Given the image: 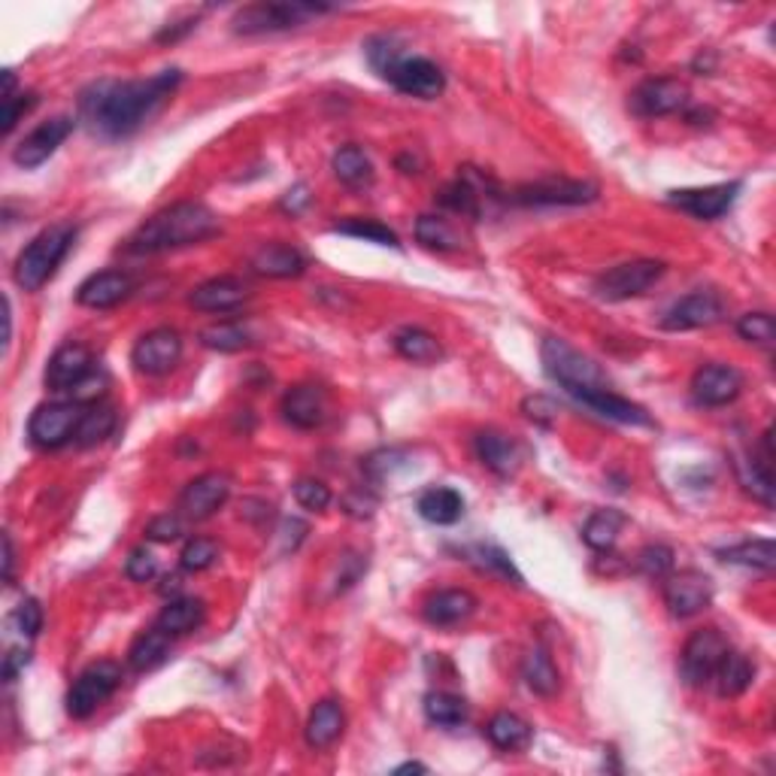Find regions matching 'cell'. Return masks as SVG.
<instances>
[{
	"label": "cell",
	"mask_w": 776,
	"mask_h": 776,
	"mask_svg": "<svg viewBox=\"0 0 776 776\" xmlns=\"http://www.w3.org/2000/svg\"><path fill=\"white\" fill-rule=\"evenodd\" d=\"M219 561V543L210 537H192L185 540L183 553H179V565L188 574H200V570H210Z\"/></svg>",
	"instance_id": "f6af8a7d"
},
{
	"label": "cell",
	"mask_w": 776,
	"mask_h": 776,
	"mask_svg": "<svg viewBox=\"0 0 776 776\" xmlns=\"http://www.w3.org/2000/svg\"><path fill=\"white\" fill-rule=\"evenodd\" d=\"M125 574H128L134 582H152V579L159 577V558L149 553L146 546H137V549L128 555Z\"/></svg>",
	"instance_id": "f5cc1de1"
},
{
	"label": "cell",
	"mask_w": 776,
	"mask_h": 776,
	"mask_svg": "<svg viewBox=\"0 0 776 776\" xmlns=\"http://www.w3.org/2000/svg\"><path fill=\"white\" fill-rule=\"evenodd\" d=\"M722 561L740 567H755V570H774L776 565V549L774 540H746V543H737L719 553Z\"/></svg>",
	"instance_id": "b9f144b4"
},
{
	"label": "cell",
	"mask_w": 776,
	"mask_h": 776,
	"mask_svg": "<svg viewBox=\"0 0 776 776\" xmlns=\"http://www.w3.org/2000/svg\"><path fill=\"white\" fill-rule=\"evenodd\" d=\"M334 231H337V234H346V238L368 240V243H377V246H401L395 231L385 228V224L373 222V219H349V222L337 224Z\"/></svg>",
	"instance_id": "bcb514c9"
},
{
	"label": "cell",
	"mask_w": 776,
	"mask_h": 776,
	"mask_svg": "<svg viewBox=\"0 0 776 776\" xmlns=\"http://www.w3.org/2000/svg\"><path fill=\"white\" fill-rule=\"evenodd\" d=\"M216 231H219V219L210 207H204L198 200H179L140 224L137 234L128 240V250L140 255L183 250V246H195L200 240L212 238Z\"/></svg>",
	"instance_id": "7a4b0ae2"
},
{
	"label": "cell",
	"mask_w": 776,
	"mask_h": 776,
	"mask_svg": "<svg viewBox=\"0 0 776 776\" xmlns=\"http://www.w3.org/2000/svg\"><path fill=\"white\" fill-rule=\"evenodd\" d=\"M250 298V286L238 277H212L188 294V303L200 313H231Z\"/></svg>",
	"instance_id": "603a6c76"
},
{
	"label": "cell",
	"mask_w": 776,
	"mask_h": 776,
	"mask_svg": "<svg viewBox=\"0 0 776 776\" xmlns=\"http://www.w3.org/2000/svg\"><path fill=\"white\" fill-rule=\"evenodd\" d=\"M303 534H306V525H303L301 519H286V522H282V540H286L282 549H286V553H289V549L294 553L298 543L303 540Z\"/></svg>",
	"instance_id": "91938a15"
},
{
	"label": "cell",
	"mask_w": 776,
	"mask_h": 776,
	"mask_svg": "<svg viewBox=\"0 0 776 776\" xmlns=\"http://www.w3.org/2000/svg\"><path fill=\"white\" fill-rule=\"evenodd\" d=\"M476 459L483 461V467H488L495 476H513L522 467V447L516 443L513 437L500 435V431H479L474 440Z\"/></svg>",
	"instance_id": "cb8c5ba5"
},
{
	"label": "cell",
	"mask_w": 776,
	"mask_h": 776,
	"mask_svg": "<svg viewBox=\"0 0 776 776\" xmlns=\"http://www.w3.org/2000/svg\"><path fill=\"white\" fill-rule=\"evenodd\" d=\"M637 570L649 579H664L673 570V549L664 543H652L637 555Z\"/></svg>",
	"instance_id": "c3c4849f"
},
{
	"label": "cell",
	"mask_w": 776,
	"mask_h": 776,
	"mask_svg": "<svg viewBox=\"0 0 776 776\" xmlns=\"http://www.w3.org/2000/svg\"><path fill=\"white\" fill-rule=\"evenodd\" d=\"M416 510H419L421 519L431 522V525H455L461 516H464V498H461V491H455V488L435 486L428 488V491H421Z\"/></svg>",
	"instance_id": "f546056e"
},
{
	"label": "cell",
	"mask_w": 776,
	"mask_h": 776,
	"mask_svg": "<svg viewBox=\"0 0 776 776\" xmlns=\"http://www.w3.org/2000/svg\"><path fill=\"white\" fill-rule=\"evenodd\" d=\"M343 507H346V513L356 516V519H370L373 510H377V498L370 491H364V488H358V491H349L343 498Z\"/></svg>",
	"instance_id": "9f6ffc18"
},
{
	"label": "cell",
	"mask_w": 776,
	"mask_h": 776,
	"mask_svg": "<svg viewBox=\"0 0 776 776\" xmlns=\"http://www.w3.org/2000/svg\"><path fill=\"white\" fill-rule=\"evenodd\" d=\"M106 385H109V380H106L104 370L94 368L92 373H89V377H85V380H82L80 385L73 389V392H70V395H73V401H77V404H97V401L104 397Z\"/></svg>",
	"instance_id": "db71d44e"
},
{
	"label": "cell",
	"mask_w": 776,
	"mask_h": 776,
	"mask_svg": "<svg viewBox=\"0 0 776 776\" xmlns=\"http://www.w3.org/2000/svg\"><path fill=\"white\" fill-rule=\"evenodd\" d=\"M146 537L152 540V543H173V540H183L185 537L183 516L176 513L155 516V519L146 525Z\"/></svg>",
	"instance_id": "f907efd6"
},
{
	"label": "cell",
	"mask_w": 776,
	"mask_h": 776,
	"mask_svg": "<svg viewBox=\"0 0 776 776\" xmlns=\"http://www.w3.org/2000/svg\"><path fill=\"white\" fill-rule=\"evenodd\" d=\"M116 421H119V416H116V409L109 407V404H89V409L82 413L77 437H73L77 447L89 449L104 443L106 437L116 431Z\"/></svg>",
	"instance_id": "8d00e7d4"
},
{
	"label": "cell",
	"mask_w": 776,
	"mask_h": 776,
	"mask_svg": "<svg viewBox=\"0 0 776 776\" xmlns=\"http://www.w3.org/2000/svg\"><path fill=\"white\" fill-rule=\"evenodd\" d=\"M725 318V301L716 291H692L673 303L661 318L664 331H697L719 325Z\"/></svg>",
	"instance_id": "ac0fdd59"
},
{
	"label": "cell",
	"mask_w": 776,
	"mask_h": 776,
	"mask_svg": "<svg viewBox=\"0 0 776 776\" xmlns=\"http://www.w3.org/2000/svg\"><path fill=\"white\" fill-rule=\"evenodd\" d=\"M282 419L289 421L291 428H301V431H313L318 425H325V419H328L325 389H318L313 382H301V385L289 389L282 397Z\"/></svg>",
	"instance_id": "44dd1931"
},
{
	"label": "cell",
	"mask_w": 776,
	"mask_h": 776,
	"mask_svg": "<svg viewBox=\"0 0 776 776\" xmlns=\"http://www.w3.org/2000/svg\"><path fill=\"white\" fill-rule=\"evenodd\" d=\"M73 243H77L73 224H53V228L40 231L15 258L13 277L19 289L40 291L55 277V270L61 267L67 252L73 250Z\"/></svg>",
	"instance_id": "3957f363"
},
{
	"label": "cell",
	"mask_w": 776,
	"mask_h": 776,
	"mask_svg": "<svg viewBox=\"0 0 776 776\" xmlns=\"http://www.w3.org/2000/svg\"><path fill=\"white\" fill-rule=\"evenodd\" d=\"M204 618H207V606H204L200 598H176V601H171L161 610L155 625L164 628L171 637H183V634L198 632L200 625H204Z\"/></svg>",
	"instance_id": "836d02e7"
},
{
	"label": "cell",
	"mask_w": 776,
	"mask_h": 776,
	"mask_svg": "<svg viewBox=\"0 0 776 776\" xmlns=\"http://www.w3.org/2000/svg\"><path fill=\"white\" fill-rule=\"evenodd\" d=\"M395 774L401 776V774H428V767L421 762H407V764H401V767H395Z\"/></svg>",
	"instance_id": "be15d7a7"
},
{
	"label": "cell",
	"mask_w": 776,
	"mask_h": 776,
	"mask_svg": "<svg viewBox=\"0 0 776 776\" xmlns=\"http://www.w3.org/2000/svg\"><path fill=\"white\" fill-rule=\"evenodd\" d=\"M198 25V19H188V22H183V25H167L164 31L159 34V43H176L183 34H188L192 27Z\"/></svg>",
	"instance_id": "94428289"
},
{
	"label": "cell",
	"mask_w": 776,
	"mask_h": 776,
	"mask_svg": "<svg viewBox=\"0 0 776 776\" xmlns=\"http://www.w3.org/2000/svg\"><path fill=\"white\" fill-rule=\"evenodd\" d=\"M380 77L392 82L401 94L419 97V101H435L447 92V73L431 58H421V55H401Z\"/></svg>",
	"instance_id": "ba28073f"
},
{
	"label": "cell",
	"mask_w": 776,
	"mask_h": 776,
	"mask_svg": "<svg viewBox=\"0 0 776 776\" xmlns=\"http://www.w3.org/2000/svg\"><path fill=\"white\" fill-rule=\"evenodd\" d=\"M27 661H31V652H27V649H10L7 658H3V680L13 683L15 676L25 671Z\"/></svg>",
	"instance_id": "680465c9"
},
{
	"label": "cell",
	"mask_w": 776,
	"mask_h": 776,
	"mask_svg": "<svg viewBox=\"0 0 776 776\" xmlns=\"http://www.w3.org/2000/svg\"><path fill=\"white\" fill-rule=\"evenodd\" d=\"M476 610V598L467 589H440L435 592L425 606H421V616L428 625H437V628H452V625H461L464 618L474 616Z\"/></svg>",
	"instance_id": "d4e9b609"
},
{
	"label": "cell",
	"mask_w": 776,
	"mask_h": 776,
	"mask_svg": "<svg viewBox=\"0 0 776 776\" xmlns=\"http://www.w3.org/2000/svg\"><path fill=\"white\" fill-rule=\"evenodd\" d=\"M664 270H668V264L656 262V258L625 262L613 267V270L601 274L598 282H594V291H598V298H604V301H632V298H640V294L652 289L658 279L664 277Z\"/></svg>",
	"instance_id": "52a82bcc"
},
{
	"label": "cell",
	"mask_w": 776,
	"mask_h": 776,
	"mask_svg": "<svg viewBox=\"0 0 776 776\" xmlns=\"http://www.w3.org/2000/svg\"><path fill=\"white\" fill-rule=\"evenodd\" d=\"M737 334L755 346H771L776 340V322L771 313H746L737 322Z\"/></svg>",
	"instance_id": "7dc6e473"
},
{
	"label": "cell",
	"mask_w": 776,
	"mask_h": 776,
	"mask_svg": "<svg viewBox=\"0 0 776 776\" xmlns=\"http://www.w3.org/2000/svg\"><path fill=\"white\" fill-rule=\"evenodd\" d=\"M664 604L671 616L692 618L713 604V579L700 570H680L664 577Z\"/></svg>",
	"instance_id": "5bb4252c"
},
{
	"label": "cell",
	"mask_w": 776,
	"mask_h": 776,
	"mask_svg": "<svg viewBox=\"0 0 776 776\" xmlns=\"http://www.w3.org/2000/svg\"><path fill=\"white\" fill-rule=\"evenodd\" d=\"M343 728H346V713H343L340 700L334 697H325L318 700L316 707L310 710V719H306V728H303V737L313 750H328L340 740Z\"/></svg>",
	"instance_id": "83f0119b"
},
{
	"label": "cell",
	"mask_w": 776,
	"mask_h": 776,
	"mask_svg": "<svg viewBox=\"0 0 776 776\" xmlns=\"http://www.w3.org/2000/svg\"><path fill=\"white\" fill-rule=\"evenodd\" d=\"M743 392V373L731 364H704L692 377V397L700 407H728Z\"/></svg>",
	"instance_id": "d6986e66"
},
{
	"label": "cell",
	"mask_w": 776,
	"mask_h": 776,
	"mask_svg": "<svg viewBox=\"0 0 776 776\" xmlns=\"http://www.w3.org/2000/svg\"><path fill=\"white\" fill-rule=\"evenodd\" d=\"M467 555H471V561H474L479 570H486V574H491V577L503 579V582H513V586H522V582H525V579H522V574L516 570L513 561H510V555L503 553L500 546L479 543V546H471V549H467Z\"/></svg>",
	"instance_id": "7bdbcfd3"
},
{
	"label": "cell",
	"mask_w": 776,
	"mask_h": 776,
	"mask_svg": "<svg viewBox=\"0 0 776 776\" xmlns=\"http://www.w3.org/2000/svg\"><path fill=\"white\" fill-rule=\"evenodd\" d=\"M171 649L173 637L155 625V628H149V632H143L134 640L131 649H128V664H131V671L137 673L155 671V668H161V664L171 658Z\"/></svg>",
	"instance_id": "4dcf8cb0"
},
{
	"label": "cell",
	"mask_w": 776,
	"mask_h": 776,
	"mask_svg": "<svg viewBox=\"0 0 776 776\" xmlns=\"http://www.w3.org/2000/svg\"><path fill=\"white\" fill-rule=\"evenodd\" d=\"M582 407H589L592 413H598L601 419L618 421V425H652V416L646 413L640 404H634L628 397L616 395L610 389H594V392H586V395L577 397Z\"/></svg>",
	"instance_id": "484cf974"
},
{
	"label": "cell",
	"mask_w": 776,
	"mask_h": 776,
	"mask_svg": "<svg viewBox=\"0 0 776 776\" xmlns=\"http://www.w3.org/2000/svg\"><path fill=\"white\" fill-rule=\"evenodd\" d=\"M740 188H743L740 183L704 185V188H676V192L668 195V204H673L676 210L688 212L692 219L716 222V219H722L725 212L734 207Z\"/></svg>",
	"instance_id": "9a60e30c"
},
{
	"label": "cell",
	"mask_w": 776,
	"mask_h": 776,
	"mask_svg": "<svg viewBox=\"0 0 776 776\" xmlns=\"http://www.w3.org/2000/svg\"><path fill=\"white\" fill-rule=\"evenodd\" d=\"M397 356L407 358L413 364H437L443 358V346L431 331L425 328H401L395 334Z\"/></svg>",
	"instance_id": "e575fe53"
},
{
	"label": "cell",
	"mask_w": 776,
	"mask_h": 776,
	"mask_svg": "<svg viewBox=\"0 0 776 776\" xmlns=\"http://www.w3.org/2000/svg\"><path fill=\"white\" fill-rule=\"evenodd\" d=\"M755 680V664L750 661V656L728 649V656L722 658V664L716 668L710 683H716V692L722 697H740Z\"/></svg>",
	"instance_id": "1f68e13d"
},
{
	"label": "cell",
	"mask_w": 776,
	"mask_h": 776,
	"mask_svg": "<svg viewBox=\"0 0 776 776\" xmlns=\"http://www.w3.org/2000/svg\"><path fill=\"white\" fill-rule=\"evenodd\" d=\"M200 343L216 352H240L252 343V334L238 322H219V325L200 331Z\"/></svg>",
	"instance_id": "ee69618b"
},
{
	"label": "cell",
	"mask_w": 776,
	"mask_h": 776,
	"mask_svg": "<svg viewBox=\"0 0 776 776\" xmlns=\"http://www.w3.org/2000/svg\"><path fill=\"white\" fill-rule=\"evenodd\" d=\"M82 404L77 401H53L34 409V416L27 421V437L31 443L40 449H61L77 437L82 419Z\"/></svg>",
	"instance_id": "9c48e42d"
},
{
	"label": "cell",
	"mask_w": 776,
	"mask_h": 776,
	"mask_svg": "<svg viewBox=\"0 0 776 776\" xmlns=\"http://www.w3.org/2000/svg\"><path fill=\"white\" fill-rule=\"evenodd\" d=\"M131 291V274H125V270H101V274H92L77 289V301L82 306H89V310H113L121 301H128Z\"/></svg>",
	"instance_id": "7402d4cb"
},
{
	"label": "cell",
	"mask_w": 776,
	"mask_h": 776,
	"mask_svg": "<svg viewBox=\"0 0 776 776\" xmlns=\"http://www.w3.org/2000/svg\"><path fill=\"white\" fill-rule=\"evenodd\" d=\"M486 737L491 740V746H498L500 752H522L531 746L534 728H531L522 716H516V713L510 710H500L486 722Z\"/></svg>",
	"instance_id": "f1b7e54d"
},
{
	"label": "cell",
	"mask_w": 776,
	"mask_h": 776,
	"mask_svg": "<svg viewBox=\"0 0 776 776\" xmlns=\"http://www.w3.org/2000/svg\"><path fill=\"white\" fill-rule=\"evenodd\" d=\"M294 500L301 503L303 510H310V513H322V510H328V503L334 500V495H331V488L325 486L322 479H310V476H303V479L294 483Z\"/></svg>",
	"instance_id": "681fc988"
},
{
	"label": "cell",
	"mask_w": 776,
	"mask_h": 776,
	"mask_svg": "<svg viewBox=\"0 0 776 776\" xmlns=\"http://www.w3.org/2000/svg\"><path fill=\"white\" fill-rule=\"evenodd\" d=\"M121 685V668L116 661H94L73 680L67 692V713L73 719H89Z\"/></svg>",
	"instance_id": "8992f818"
},
{
	"label": "cell",
	"mask_w": 776,
	"mask_h": 776,
	"mask_svg": "<svg viewBox=\"0 0 776 776\" xmlns=\"http://www.w3.org/2000/svg\"><path fill=\"white\" fill-rule=\"evenodd\" d=\"M252 270L258 277L294 279L306 270V258L301 250H294L289 243H264L262 250L252 255Z\"/></svg>",
	"instance_id": "4316f807"
},
{
	"label": "cell",
	"mask_w": 776,
	"mask_h": 776,
	"mask_svg": "<svg viewBox=\"0 0 776 776\" xmlns=\"http://www.w3.org/2000/svg\"><path fill=\"white\" fill-rule=\"evenodd\" d=\"M522 680H525L528 688L540 697H553L558 695V688H561L558 668H555L553 656H549L543 646H534L525 656V661H522Z\"/></svg>",
	"instance_id": "d6a6232c"
},
{
	"label": "cell",
	"mask_w": 776,
	"mask_h": 776,
	"mask_svg": "<svg viewBox=\"0 0 776 776\" xmlns=\"http://www.w3.org/2000/svg\"><path fill=\"white\" fill-rule=\"evenodd\" d=\"M183 358V337L173 328L146 331L140 340L134 343L131 364L143 377H164L171 373Z\"/></svg>",
	"instance_id": "7c38bea8"
},
{
	"label": "cell",
	"mask_w": 776,
	"mask_h": 776,
	"mask_svg": "<svg viewBox=\"0 0 776 776\" xmlns=\"http://www.w3.org/2000/svg\"><path fill=\"white\" fill-rule=\"evenodd\" d=\"M228 495H231V476L222 471L195 476L179 495V516L188 522H204L222 510Z\"/></svg>",
	"instance_id": "2e32d148"
},
{
	"label": "cell",
	"mask_w": 776,
	"mask_h": 776,
	"mask_svg": "<svg viewBox=\"0 0 776 776\" xmlns=\"http://www.w3.org/2000/svg\"><path fill=\"white\" fill-rule=\"evenodd\" d=\"M425 719L437 728H459L467 722V700L455 692L425 695Z\"/></svg>",
	"instance_id": "ab89813d"
},
{
	"label": "cell",
	"mask_w": 776,
	"mask_h": 776,
	"mask_svg": "<svg viewBox=\"0 0 776 776\" xmlns=\"http://www.w3.org/2000/svg\"><path fill=\"white\" fill-rule=\"evenodd\" d=\"M183 82V70H161L149 80H104L94 82L89 92H82L80 113L94 134L106 140L131 137Z\"/></svg>",
	"instance_id": "6da1fadb"
},
{
	"label": "cell",
	"mask_w": 776,
	"mask_h": 776,
	"mask_svg": "<svg viewBox=\"0 0 776 776\" xmlns=\"http://www.w3.org/2000/svg\"><path fill=\"white\" fill-rule=\"evenodd\" d=\"M13 567H15L13 540H10V534H3V579H7V582H13Z\"/></svg>",
	"instance_id": "6125c7cd"
},
{
	"label": "cell",
	"mask_w": 776,
	"mask_h": 776,
	"mask_svg": "<svg viewBox=\"0 0 776 776\" xmlns=\"http://www.w3.org/2000/svg\"><path fill=\"white\" fill-rule=\"evenodd\" d=\"M73 128H77V121L70 119V116H55V119L43 121V125H37L34 131L27 134L22 143L15 146L13 161L22 171L40 167V164H46L58 152V146H65Z\"/></svg>",
	"instance_id": "e0dca14e"
},
{
	"label": "cell",
	"mask_w": 776,
	"mask_h": 776,
	"mask_svg": "<svg viewBox=\"0 0 776 776\" xmlns=\"http://www.w3.org/2000/svg\"><path fill=\"white\" fill-rule=\"evenodd\" d=\"M622 525H625V516L618 510H598V513L589 516V522L582 528V540L592 546L594 553H613L618 534H622Z\"/></svg>",
	"instance_id": "f35d334b"
},
{
	"label": "cell",
	"mask_w": 776,
	"mask_h": 776,
	"mask_svg": "<svg viewBox=\"0 0 776 776\" xmlns=\"http://www.w3.org/2000/svg\"><path fill=\"white\" fill-rule=\"evenodd\" d=\"M331 7H318V3H252L243 7L231 25L238 34H277V31H289V27L303 25L306 19H313L318 13H328Z\"/></svg>",
	"instance_id": "5b68a950"
},
{
	"label": "cell",
	"mask_w": 776,
	"mask_h": 776,
	"mask_svg": "<svg viewBox=\"0 0 776 776\" xmlns=\"http://www.w3.org/2000/svg\"><path fill=\"white\" fill-rule=\"evenodd\" d=\"M598 185L589 179H540L519 185L513 200L522 207H582L598 200Z\"/></svg>",
	"instance_id": "8fae6325"
},
{
	"label": "cell",
	"mask_w": 776,
	"mask_h": 776,
	"mask_svg": "<svg viewBox=\"0 0 776 776\" xmlns=\"http://www.w3.org/2000/svg\"><path fill=\"white\" fill-rule=\"evenodd\" d=\"M416 240H419L421 246L437 252H455L464 246V238L459 234V228L449 219H443V216H419Z\"/></svg>",
	"instance_id": "60d3db41"
},
{
	"label": "cell",
	"mask_w": 776,
	"mask_h": 776,
	"mask_svg": "<svg viewBox=\"0 0 776 776\" xmlns=\"http://www.w3.org/2000/svg\"><path fill=\"white\" fill-rule=\"evenodd\" d=\"M310 200H313L310 198V188H306L303 183L294 185V188L286 192V198H282V210L291 212V216H301V212L310 207Z\"/></svg>",
	"instance_id": "6f0895ef"
},
{
	"label": "cell",
	"mask_w": 776,
	"mask_h": 776,
	"mask_svg": "<svg viewBox=\"0 0 776 776\" xmlns=\"http://www.w3.org/2000/svg\"><path fill=\"white\" fill-rule=\"evenodd\" d=\"M540 358H543V370L553 382H558L567 395H586L594 389H610L606 373L592 358L582 356L579 349H574L570 343L558 340V337H546L540 346Z\"/></svg>",
	"instance_id": "277c9868"
},
{
	"label": "cell",
	"mask_w": 776,
	"mask_h": 776,
	"mask_svg": "<svg viewBox=\"0 0 776 776\" xmlns=\"http://www.w3.org/2000/svg\"><path fill=\"white\" fill-rule=\"evenodd\" d=\"M522 413H525L528 419L537 421V425H553L555 419H558V404H555L553 397L546 395H531L522 401Z\"/></svg>",
	"instance_id": "11a10c76"
},
{
	"label": "cell",
	"mask_w": 776,
	"mask_h": 776,
	"mask_svg": "<svg viewBox=\"0 0 776 776\" xmlns=\"http://www.w3.org/2000/svg\"><path fill=\"white\" fill-rule=\"evenodd\" d=\"M13 625L22 637H37L43 628V606L34 598H25L22 604L13 610Z\"/></svg>",
	"instance_id": "816d5d0a"
},
{
	"label": "cell",
	"mask_w": 776,
	"mask_h": 776,
	"mask_svg": "<svg viewBox=\"0 0 776 776\" xmlns=\"http://www.w3.org/2000/svg\"><path fill=\"white\" fill-rule=\"evenodd\" d=\"M728 637L719 628H700L683 646L680 656V673L688 685H707L713 680L716 668L728 656Z\"/></svg>",
	"instance_id": "30bf717a"
},
{
	"label": "cell",
	"mask_w": 776,
	"mask_h": 776,
	"mask_svg": "<svg viewBox=\"0 0 776 776\" xmlns=\"http://www.w3.org/2000/svg\"><path fill=\"white\" fill-rule=\"evenodd\" d=\"M334 176L349 188H361V185L373 183V161L368 159V152L361 146H343L334 152Z\"/></svg>",
	"instance_id": "d590c367"
},
{
	"label": "cell",
	"mask_w": 776,
	"mask_h": 776,
	"mask_svg": "<svg viewBox=\"0 0 776 776\" xmlns=\"http://www.w3.org/2000/svg\"><path fill=\"white\" fill-rule=\"evenodd\" d=\"M688 104V85L676 77H658V80L640 82L632 92V106L634 116L640 119H661V116H671L680 113Z\"/></svg>",
	"instance_id": "4fadbf2b"
},
{
	"label": "cell",
	"mask_w": 776,
	"mask_h": 776,
	"mask_svg": "<svg viewBox=\"0 0 776 776\" xmlns=\"http://www.w3.org/2000/svg\"><path fill=\"white\" fill-rule=\"evenodd\" d=\"M94 370L92 352L82 343H65L61 349H55V356L46 364V389L49 392H73L89 373Z\"/></svg>",
	"instance_id": "ffe728a7"
},
{
	"label": "cell",
	"mask_w": 776,
	"mask_h": 776,
	"mask_svg": "<svg viewBox=\"0 0 776 776\" xmlns=\"http://www.w3.org/2000/svg\"><path fill=\"white\" fill-rule=\"evenodd\" d=\"M737 474L740 483L750 491L752 498H758L764 507L774 503V476H771V461H758L755 455H737Z\"/></svg>",
	"instance_id": "74e56055"
}]
</instances>
